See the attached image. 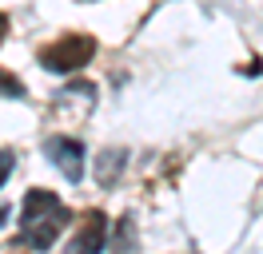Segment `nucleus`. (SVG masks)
<instances>
[{
    "instance_id": "nucleus-9",
    "label": "nucleus",
    "mask_w": 263,
    "mask_h": 254,
    "mask_svg": "<svg viewBox=\"0 0 263 254\" xmlns=\"http://www.w3.org/2000/svg\"><path fill=\"white\" fill-rule=\"evenodd\" d=\"M4 222H8V206H0V226H4Z\"/></svg>"
},
{
    "instance_id": "nucleus-1",
    "label": "nucleus",
    "mask_w": 263,
    "mask_h": 254,
    "mask_svg": "<svg viewBox=\"0 0 263 254\" xmlns=\"http://www.w3.org/2000/svg\"><path fill=\"white\" fill-rule=\"evenodd\" d=\"M68 206L52 195V190L36 187L24 195V215H20V235H24V242L32 246V250H48L56 238L64 235L68 226Z\"/></svg>"
},
{
    "instance_id": "nucleus-6",
    "label": "nucleus",
    "mask_w": 263,
    "mask_h": 254,
    "mask_svg": "<svg viewBox=\"0 0 263 254\" xmlns=\"http://www.w3.org/2000/svg\"><path fill=\"white\" fill-rule=\"evenodd\" d=\"M24 95V83H20L16 76H8V72H4V68H0V95Z\"/></svg>"
},
{
    "instance_id": "nucleus-4",
    "label": "nucleus",
    "mask_w": 263,
    "mask_h": 254,
    "mask_svg": "<svg viewBox=\"0 0 263 254\" xmlns=\"http://www.w3.org/2000/svg\"><path fill=\"white\" fill-rule=\"evenodd\" d=\"M48 155L56 159V167L68 175V183H80V175H84V147H80V139L56 135V139H48Z\"/></svg>"
},
{
    "instance_id": "nucleus-7",
    "label": "nucleus",
    "mask_w": 263,
    "mask_h": 254,
    "mask_svg": "<svg viewBox=\"0 0 263 254\" xmlns=\"http://www.w3.org/2000/svg\"><path fill=\"white\" fill-rule=\"evenodd\" d=\"M8 175H12V151H0V187H4Z\"/></svg>"
},
{
    "instance_id": "nucleus-2",
    "label": "nucleus",
    "mask_w": 263,
    "mask_h": 254,
    "mask_svg": "<svg viewBox=\"0 0 263 254\" xmlns=\"http://www.w3.org/2000/svg\"><path fill=\"white\" fill-rule=\"evenodd\" d=\"M92 56H96V40L88 32H68L40 48V64L48 72H80L84 64H92Z\"/></svg>"
},
{
    "instance_id": "nucleus-3",
    "label": "nucleus",
    "mask_w": 263,
    "mask_h": 254,
    "mask_svg": "<svg viewBox=\"0 0 263 254\" xmlns=\"http://www.w3.org/2000/svg\"><path fill=\"white\" fill-rule=\"evenodd\" d=\"M104 242H108V219L100 210H88L80 230H76V238H72V254H100Z\"/></svg>"
},
{
    "instance_id": "nucleus-8",
    "label": "nucleus",
    "mask_w": 263,
    "mask_h": 254,
    "mask_svg": "<svg viewBox=\"0 0 263 254\" xmlns=\"http://www.w3.org/2000/svg\"><path fill=\"white\" fill-rule=\"evenodd\" d=\"M4 36H8V16L0 12V44H4Z\"/></svg>"
},
{
    "instance_id": "nucleus-5",
    "label": "nucleus",
    "mask_w": 263,
    "mask_h": 254,
    "mask_svg": "<svg viewBox=\"0 0 263 254\" xmlns=\"http://www.w3.org/2000/svg\"><path fill=\"white\" fill-rule=\"evenodd\" d=\"M124 163H128V155L120 151V147H112V151H104V155L96 159V183H104V187H112L116 175L124 171Z\"/></svg>"
}]
</instances>
